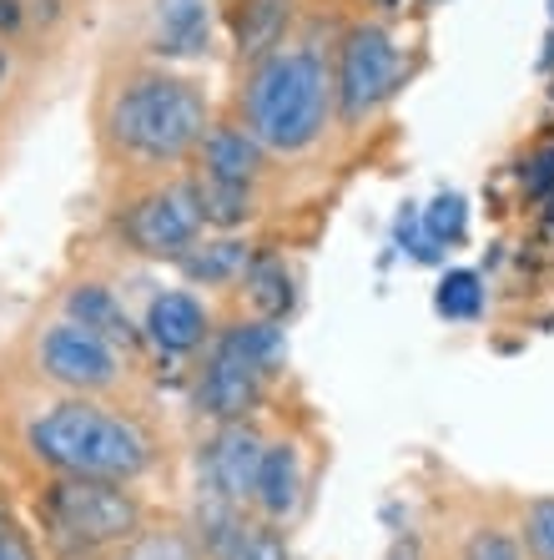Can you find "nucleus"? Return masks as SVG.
Returning a JSON list of instances; mask_svg holds the SVG:
<instances>
[{
    "label": "nucleus",
    "mask_w": 554,
    "mask_h": 560,
    "mask_svg": "<svg viewBox=\"0 0 554 560\" xmlns=\"http://www.w3.org/2000/svg\"><path fill=\"white\" fill-rule=\"evenodd\" d=\"M31 455L51 475H81V480H121L152 469V434L131 415L96 405V399H61L26 430Z\"/></svg>",
    "instance_id": "obj_1"
},
{
    "label": "nucleus",
    "mask_w": 554,
    "mask_h": 560,
    "mask_svg": "<svg viewBox=\"0 0 554 560\" xmlns=\"http://www.w3.org/2000/svg\"><path fill=\"white\" fill-rule=\"evenodd\" d=\"M106 137L137 167H172L207 137V96L172 71H131L106 102Z\"/></svg>",
    "instance_id": "obj_2"
},
{
    "label": "nucleus",
    "mask_w": 554,
    "mask_h": 560,
    "mask_svg": "<svg viewBox=\"0 0 554 560\" xmlns=\"http://www.w3.org/2000/svg\"><path fill=\"white\" fill-rule=\"evenodd\" d=\"M333 117V77L313 51H272L252 61L243 86V127L268 152H308Z\"/></svg>",
    "instance_id": "obj_3"
},
{
    "label": "nucleus",
    "mask_w": 554,
    "mask_h": 560,
    "mask_svg": "<svg viewBox=\"0 0 554 560\" xmlns=\"http://www.w3.org/2000/svg\"><path fill=\"white\" fill-rule=\"evenodd\" d=\"M40 530L66 560H91L96 550L127 546L142 530V500L121 480H81L56 475L40 495Z\"/></svg>",
    "instance_id": "obj_4"
},
{
    "label": "nucleus",
    "mask_w": 554,
    "mask_h": 560,
    "mask_svg": "<svg viewBox=\"0 0 554 560\" xmlns=\"http://www.w3.org/2000/svg\"><path fill=\"white\" fill-rule=\"evenodd\" d=\"M287 359V339L272 318H252V324L227 328L212 353H207V369L197 378V409L207 419H247L262 399V384H268L272 369H283Z\"/></svg>",
    "instance_id": "obj_5"
},
{
    "label": "nucleus",
    "mask_w": 554,
    "mask_h": 560,
    "mask_svg": "<svg viewBox=\"0 0 554 560\" xmlns=\"http://www.w3.org/2000/svg\"><path fill=\"white\" fill-rule=\"evenodd\" d=\"M393 92H399V46H393V36L384 26H353L343 36L338 71H333L338 117L353 127L368 112H378Z\"/></svg>",
    "instance_id": "obj_6"
},
{
    "label": "nucleus",
    "mask_w": 554,
    "mask_h": 560,
    "mask_svg": "<svg viewBox=\"0 0 554 560\" xmlns=\"http://www.w3.org/2000/svg\"><path fill=\"white\" fill-rule=\"evenodd\" d=\"M121 233H127V243L137 253H146V258L177 262L181 253L202 237V212H197L192 183L156 187V192L137 197V202L121 212Z\"/></svg>",
    "instance_id": "obj_7"
},
{
    "label": "nucleus",
    "mask_w": 554,
    "mask_h": 560,
    "mask_svg": "<svg viewBox=\"0 0 554 560\" xmlns=\"http://www.w3.org/2000/svg\"><path fill=\"white\" fill-rule=\"evenodd\" d=\"M36 364H40V374L51 378V384H61V389L102 394L121 378V349H111L102 334H91V328L61 318V324H51L40 334Z\"/></svg>",
    "instance_id": "obj_8"
},
{
    "label": "nucleus",
    "mask_w": 554,
    "mask_h": 560,
    "mask_svg": "<svg viewBox=\"0 0 554 560\" xmlns=\"http://www.w3.org/2000/svg\"><path fill=\"white\" fill-rule=\"evenodd\" d=\"M262 455H268V440L258 434V424H247V419L217 424V434L202 444L207 490H217V495L233 500V505H252V485H258Z\"/></svg>",
    "instance_id": "obj_9"
},
{
    "label": "nucleus",
    "mask_w": 554,
    "mask_h": 560,
    "mask_svg": "<svg viewBox=\"0 0 554 560\" xmlns=\"http://www.w3.org/2000/svg\"><path fill=\"white\" fill-rule=\"evenodd\" d=\"M207 328H212V318H207L202 299H192L187 288H172V293H156L146 303L142 339L156 353H192L207 343Z\"/></svg>",
    "instance_id": "obj_10"
},
{
    "label": "nucleus",
    "mask_w": 554,
    "mask_h": 560,
    "mask_svg": "<svg viewBox=\"0 0 554 560\" xmlns=\"http://www.w3.org/2000/svg\"><path fill=\"white\" fill-rule=\"evenodd\" d=\"M252 505L268 525H283L297 515V505H303V455H297L293 440L268 444L258 485H252Z\"/></svg>",
    "instance_id": "obj_11"
},
{
    "label": "nucleus",
    "mask_w": 554,
    "mask_h": 560,
    "mask_svg": "<svg viewBox=\"0 0 554 560\" xmlns=\"http://www.w3.org/2000/svg\"><path fill=\"white\" fill-rule=\"evenodd\" d=\"M297 0H233L227 5V31L243 61H262V56L283 51V36L293 26Z\"/></svg>",
    "instance_id": "obj_12"
},
{
    "label": "nucleus",
    "mask_w": 554,
    "mask_h": 560,
    "mask_svg": "<svg viewBox=\"0 0 554 560\" xmlns=\"http://www.w3.org/2000/svg\"><path fill=\"white\" fill-rule=\"evenodd\" d=\"M197 152H202V177H212V183L252 187L262 177V167H268V147L247 127H207Z\"/></svg>",
    "instance_id": "obj_13"
},
{
    "label": "nucleus",
    "mask_w": 554,
    "mask_h": 560,
    "mask_svg": "<svg viewBox=\"0 0 554 560\" xmlns=\"http://www.w3.org/2000/svg\"><path fill=\"white\" fill-rule=\"evenodd\" d=\"M66 318L81 324V328H91V334H102V339L121 353L142 349V328L131 324V313L121 308V299L102 283H76L71 288V293H66Z\"/></svg>",
    "instance_id": "obj_14"
},
{
    "label": "nucleus",
    "mask_w": 554,
    "mask_h": 560,
    "mask_svg": "<svg viewBox=\"0 0 554 560\" xmlns=\"http://www.w3.org/2000/svg\"><path fill=\"white\" fill-rule=\"evenodd\" d=\"M207 46H212L207 0H156V11H152L156 56H207Z\"/></svg>",
    "instance_id": "obj_15"
},
{
    "label": "nucleus",
    "mask_w": 554,
    "mask_h": 560,
    "mask_svg": "<svg viewBox=\"0 0 554 560\" xmlns=\"http://www.w3.org/2000/svg\"><path fill=\"white\" fill-rule=\"evenodd\" d=\"M177 262H181V273L192 278V283L222 288V283H233V278L247 273V262H252V248H247V237L222 233V237H212V243H192V248L181 253Z\"/></svg>",
    "instance_id": "obj_16"
},
{
    "label": "nucleus",
    "mask_w": 554,
    "mask_h": 560,
    "mask_svg": "<svg viewBox=\"0 0 554 560\" xmlns=\"http://www.w3.org/2000/svg\"><path fill=\"white\" fill-rule=\"evenodd\" d=\"M247 303L262 313V318H287L297 303V288H293V268H287L283 258H272V253H252V262H247Z\"/></svg>",
    "instance_id": "obj_17"
},
{
    "label": "nucleus",
    "mask_w": 554,
    "mask_h": 560,
    "mask_svg": "<svg viewBox=\"0 0 554 560\" xmlns=\"http://www.w3.org/2000/svg\"><path fill=\"white\" fill-rule=\"evenodd\" d=\"M192 192H197L202 228L233 233V228H243V222L252 218V187H243V183H212V177H197Z\"/></svg>",
    "instance_id": "obj_18"
},
{
    "label": "nucleus",
    "mask_w": 554,
    "mask_h": 560,
    "mask_svg": "<svg viewBox=\"0 0 554 560\" xmlns=\"http://www.w3.org/2000/svg\"><path fill=\"white\" fill-rule=\"evenodd\" d=\"M117 560H207L187 530H137Z\"/></svg>",
    "instance_id": "obj_19"
},
{
    "label": "nucleus",
    "mask_w": 554,
    "mask_h": 560,
    "mask_svg": "<svg viewBox=\"0 0 554 560\" xmlns=\"http://www.w3.org/2000/svg\"><path fill=\"white\" fill-rule=\"evenodd\" d=\"M434 308L444 313V318H479V313H484V283H479V273L453 268V273L438 283Z\"/></svg>",
    "instance_id": "obj_20"
},
{
    "label": "nucleus",
    "mask_w": 554,
    "mask_h": 560,
    "mask_svg": "<svg viewBox=\"0 0 554 560\" xmlns=\"http://www.w3.org/2000/svg\"><path fill=\"white\" fill-rule=\"evenodd\" d=\"M217 560H293L283 546V535L272 530L268 521H243V530L222 546Z\"/></svg>",
    "instance_id": "obj_21"
},
{
    "label": "nucleus",
    "mask_w": 554,
    "mask_h": 560,
    "mask_svg": "<svg viewBox=\"0 0 554 560\" xmlns=\"http://www.w3.org/2000/svg\"><path fill=\"white\" fill-rule=\"evenodd\" d=\"M464 222H469L464 197H459V192H438L434 202H428V212H424V237H428V243L453 248V243H464Z\"/></svg>",
    "instance_id": "obj_22"
},
{
    "label": "nucleus",
    "mask_w": 554,
    "mask_h": 560,
    "mask_svg": "<svg viewBox=\"0 0 554 560\" xmlns=\"http://www.w3.org/2000/svg\"><path fill=\"white\" fill-rule=\"evenodd\" d=\"M524 546H529V556L534 560H554V495H544V500H534V505L524 510Z\"/></svg>",
    "instance_id": "obj_23"
},
{
    "label": "nucleus",
    "mask_w": 554,
    "mask_h": 560,
    "mask_svg": "<svg viewBox=\"0 0 554 560\" xmlns=\"http://www.w3.org/2000/svg\"><path fill=\"white\" fill-rule=\"evenodd\" d=\"M464 560H524V550L509 530H474L464 546Z\"/></svg>",
    "instance_id": "obj_24"
},
{
    "label": "nucleus",
    "mask_w": 554,
    "mask_h": 560,
    "mask_svg": "<svg viewBox=\"0 0 554 560\" xmlns=\"http://www.w3.org/2000/svg\"><path fill=\"white\" fill-rule=\"evenodd\" d=\"M0 560H40V550L26 535V525H15L11 515H0Z\"/></svg>",
    "instance_id": "obj_25"
},
{
    "label": "nucleus",
    "mask_w": 554,
    "mask_h": 560,
    "mask_svg": "<svg viewBox=\"0 0 554 560\" xmlns=\"http://www.w3.org/2000/svg\"><path fill=\"white\" fill-rule=\"evenodd\" d=\"M524 187H529V192H534V197H544V192H550V187H554V147L540 156V162H534V172H529V177H524Z\"/></svg>",
    "instance_id": "obj_26"
},
{
    "label": "nucleus",
    "mask_w": 554,
    "mask_h": 560,
    "mask_svg": "<svg viewBox=\"0 0 554 560\" xmlns=\"http://www.w3.org/2000/svg\"><path fill=\"white\" fill-rule=\"evenodd\" d=\"M384 560H424V546L413 540V535H399L393 546H388V556Z\"/></svg>",
    "instance_id": "obj_27"
},
{
    "label": "nucleus",
    "mask_w": 554,
    "mask_h": 560,
    "mask_svg": "<svg viewBox=\"0 0 554 560\" xmlns=\"http://www.w3.org/2000/svg\"><path fill=\"white\" fill-rule=\"evenodd\" d=\"M21 31V0H0V36Z\"/></svg>",
    "instance_id": "obj_28"
},
{
    "label": "nucleus",
    "mask_w": 554,
    "mask_h": 560,
    "mask_svg": "<svg viewBox=\"0 0 554 560\" xmlns=\"http://www.w3.org/2000/svg\"><path fill=\"white\" fill-rule=\"evenodd\" d=\"M0 81H5V51H0Z\"/></svg>",
    "instance_id": "obj_29"
},
{
    "label": "nucleus",
    "mask_w": 554,
    "mask_h": 560,
    "mask_svg": "<svg viewBox=\"0 0 554 560\" xmlns=\"http://www.w3.org/2000/svg\"><path fill=\"white\" fill-rule=\"evenodd\" d=\"M550 15H554V0H550Z\"/></svg>",
    "instance_id": "obj_30"
},
{
    "label": "nucleus",
    "mask_w": 554,
    "mask_h": 560,
    "mask_svg": "<svg viewBox=\"0 0 554 560\" xmlns=\"http://www.w3.org/2000/svg\"><path fill=\"white\" fill-rule=\"evenodd\" d=\"M0 515H5V510H0Z\"/></svg>",
    "instance_id": "obj_31"
}]
</instances>
